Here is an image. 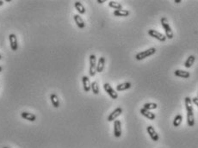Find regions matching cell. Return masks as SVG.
Instances as JSON below:
<instances>
[{
	"label": "cell",
	"mask_w": 198,
	"mask_h": 148,
	"mask_svg": "<svg viewBox=\"0 0 198 148\" xmlns=\"http://www.w3.org/2000/svg\"><path fill=\"white\" fill-rule=\"evenodd\" d=\"M160 23H161V25H162L163 29L165 32V36L166 38L168 39H172L174 37V35H173V31L171 30L170 24H169L168 19L165 17H163L160 19Z\"/></svg>",
	"instance_id": "1"
},
{
	"label": "cell",
	"mask_w": 198,
	"mask_h": 148,
	"mask_svg": "<svg viewBox=\"0 0 198 148\" xmlns=\"http://www.w3.org/2000/svg\"><path fill=\"white\" fill-rule=\"evenodd\" d=\"M156 53V49L154 48H149L147 50H145V51H142L140 53H138L136 55H135V59L137 60H142V59H146V58H148L152 56V54Z\"/></svg>",
	"instance_id": "2"
},
{
	"label": "cell",
	"mask_w": 198,
	"mask_h": 148,
	"mask_svg": "<svg viewBox=\"0 0 198 148\" xmlns=\"http://www.w3.org/2000/svg\"><path fill=\"white\" fill-rule=\"evenodd\" d=\"M96 73V58L95 54L90 55V68H89V74L90 77H94Z\"/></svg>",
	"instance_id": "3"
},
{
	"label": "cell",
	"mask_w": 198,
	"mask_h": 148,
	"mask_svg": "<svg viewBox=\"0 0 198 148\" xmlns=\"http://www.w3.org/2000/svg\"><path fill=\"white\" fill-rule=\"evenodd\" d=\"M148 35L152 37H153L154 39L156 40H159V42H165L167 38L165 35H163L162 33L157 31V30H148Z\"/></svg>",
	"instance_id": "4"
},
{
	"label": "cell",
	"mask_w": 198,
	"mask_h": 148,
	"mask_svg": "<svg viewBox=\"0 0 198 148\" xmlns=\"http://www.w3.org/2000/svg\"><path fill=\"white\" fill-rule=\"evenodd\" d=\"M103 89H104V90L107 92V94H108L112 99H117V98H118L117 92H115V90L111 87V85L108 83H105L103 84Z\"/></svg>",
	"instance_id": "5"
},
{
	"label": "cell",
	"mask_w": 198,
	"mask_h": 148,
	"mask_svg": "<svg viewBox=\"0 0 198 148\" xmlns=\"http://www.w3.org/2000/svg\"><path fill=\"white\" fill-rule=\"evenodd\" d=\"M122 109L121 108V107H118V108H116L115 109L114 111H112V113H110V115L108 116V121H115V119L117 118L118 116H120L121 115V113H122Z\"/></svg>",
	"instance_id": "6"
},
{
	"label": "cell",
	"mask_w": 198,
	"mask_h": 148,
	"mask_svg": "<svg viewBox=\"0 0 198 148\" xmlns=\"http://www.w3.org/2000/svg\"><path fill=\"white\" fill-rule=\"evenodd\" d=\"M114 135L115 138L121 136V122L119 120H115L114 121Z\"/></svg>",
	"instance_id": "7"
},
{
	"label": "cell",
	"mask_w": 198,
	"mask_h": 148,
	"mask_svg": "<svg viewBox=\"0 0 198 148\" xmlns=\"http://www.w3.org/2000/svg\"><path fill=\"white\" fill-rule=\"evenodd\" d=\"M146 131H147V134H149L150 138L153 141H158V140H159V134H157L156 130L154 129L153 127L148 126V127L146 128Z\"/></svg>",
	"instance_id": "8"
},
{
	"label": "cell",
	"mask_w": 198,
	"mask_h": 148,
	"mask_svg": "<svg viewBox=\"0 0 198 148\" xmlns=\"http://www.w3.org/2000/svg\"><path fill=\"white\" fill-rule=\"evenodd\" d=\"M9 40H10V44H11V48L12 51H17L18 49V43H17V38L15 34H11L9 36Z\"/></svg>",
	"instance_id": "9"
},
{
	"label": "cell",
	"mask_w": 198,
	"mask_h": 148,
	"mask_svg": "<svg viewBox=\"0 0 198 148\" xmlns=\"http://www.w3.org/2000/svg\"><path fill=\"white\" fill-rule=\"evenodd\" d=\"M82 82H83V87L85 92H89L91 90V83L90 81V78L87 76H84L82 77Z\"/></svg>",
	"instance_id": "10"
},
{
	"label": "cell",
	"mask_w": 198,
	"mask_h": 148,
	"mask_svg": "<svg viewBox=\"0 0 198 148\" xmlns=\"http://www.w3.org/2000/svg\"><path fill=\"white\" fill-rule=\"evenodd\" d=\"M140 114H141L143 116H145L146 118H147L148 120H151V121H153V120H155V118H156V115H155L153 113H152L151 111H149V110H146V109H145L143 108L140 109Z\"/></svg>",
	"instance_id": "11"
},
{
	"label": "cell",
	"mask_w": 198,
	"mask_h": 148,
	"mask_svg": "<svg viewBox=\"0 0 198 148\" xmlns=\"http://www.w3.org/2000/svg\"><path fill=\"white\" fill-rule=\"evenodd\" d=\"M73 19H74V22L76 23L77 24V26H78L79 29H84V27H85V24H84V20H83V18L81 17L79 15H74L73 16Z\"/></svg>",
	"instance_id": "12"
},
{
	"label": "cell",
	"mask_w": 198,
	"mask_h": 148,
	"mask_svg": "<svg viewBox=\"0 0 198 148\" xmlns=\"http://www.w3.org/2000/svg\"><path fill=\"white\" fill-rule=\"evenodd\" d=\"M104 65H105V58L102 56L100 57L98 61H97V64H96V72H102L104 69Z\"/></svg>",
	"instance_id": "13"
},
{
	"label": "cell",
	"mask_w": 198,
	"mask_h": 148,
	"mask_svg": "<svg viewBox=\"0 0 198 148\" xmlns=\"http://www.w3.org/2000/svg\"><path fill=\"white\" fill-rule=\"evenodd\" d=\"M114 16L115 17H128L130 12L127 10H116L114 11Z\"/></svg>",
	"instance_id": "14"
},
{
	"label": "cell",
	"mask_w": 198,
	"mask_h": 148,
	"mask_svg": "<svg viewBox=\"0 0 198 148\" xmlns=\"http://www.w3.org/2000/svg\"><path fill=\"white\" fill-rule=\"evenodd\" d=\"M21 116H22V118L25 119L29 121H35L36 120V116L32 113L22 112L21 113Z\"/></svg>",
	"instance_id": "15"
},
{
	"label": "cell",
	"mask_w": 198,
	"mask_h": 148,
	"mask_svg": "<svg viewBox=\"0 0 198 148\" xmlns=\"http://www.w3.org/2000/svg\"><path fill=\"white\" fill-rule=\"evenodd\" d=\"M132 86V83L130 82H126V83H122L116 85V90L117 91H123V90H126L131 88Z\"/></svg>",
	"instance_id": "16"
},
{
	"label": "cell",
	"mask_w": 198,
	"mask_h": 148,
	"mask_svg": "<svg viewBox=\"0 0 198 148\" xmlns=\"http://www.w3.org/2000/svg\"><path fill=\"white\" fill-rule=\"evenodd\" d=\"M184 102H185V108H186L187 112H194L191 98L189 97V96H186V97L184 98Z\"/></svg>",
	"instance_id": "17"
},
{
	"label": "cell",
	"mask_w": 198,
	"mask_h": 148,
	"mask_svg": "<svg viewBox=\"0 0 198 148\" xmlns=\"http://www.w3.org/2000/svg\"><path fill=\"white\" fill-rule=\"evenodd\" d=\"M175 76L179 77H183V78H188L190 76V73L189 71H184V70H176L174 72Z\"/></svg>",
	"instance_id": "18"
},
{
	"label": "cell",
	"mask_w": 198,
	"mask_h": 148,
	"mask_svg": "<svg viewBox=\"0 0 198 148\" xmlns=\"http://www.w3.org/2000/svg\"><path fill=\"white\" fill-rule=\"evenodd\" d=\"M50 100H51V102H52V104H53V106L54 108H59L60 107V100H59V97H58V96L56 95V94H51L50 95Z\"/></svg>",
	"instance_id": "19"
},
{
	"label": "cell",
	"mask_w": 198,
	"mask_h": 148,
	"mask_svg": "<svg viewBox=\"0 0 198 148\" xmlns=\"http://www.w3.org/2000/svg\"><path fill=\"white\" fill-rule=\"evenodd\" d=\"M187 123L189 127H194L195 125V116L193 112H187Z\"/></svg>",
	"instance_id": "20"
},
{
	"label": "cell",
	"mask_w": 198,
	"mask_h": 148,
	"mask_svg": "<svg viewBox=\"0 0 198 148\" xmlns=\"http://www.w3.org/2000/svg\"><path fill=\"white\" fill-rule=\"evenodd\" d=\"M74 7H75V9L78 11L79 14L83 15V14L85 13V8H84V6L83 5V4H82L81 2H79V1L75 2V3H74Z\"/></svg>",
	"instance_id": "21"
},
{
	"label": "cell",
	"mask_w": 198,
	"mask_h": 148,
	"mask_svg": "<svg viewBox=\"0 0 198 148\" xmlns=\"http://www.w3.org/2000/svg\"><path fill=\"white\" fill-rule=\"evenodd\" d=\"M195 60H196V57L194 55H190L189 58L186 59V61L184 62V66L186 68H190L194 64Z\"/></svg>",
	"instance_id": "22"
},
{
	"label": "cell",
	"mask_w": 198,
	"mask_h": 148,
	"mask_svg": "<svg viewBox=\"0 0 198 148\" xmlns=\"http://www.w3.org/2000/svg\"><path fill=\"white\" fill-rule=\"evenodd\" d=\"M158 108V104L155 102H147V103H145L143 105V109H146V110H152V109H156Z\"/></svg>",
	"instance_id": "23"
},
{
	"label": "cell",
	"mask_w": 198,
	"mask_h": 148,
	"mask_svg": "<svg viewBox=\"0 0 198 148\" xmlns=\"http://www.w3.org/2000/svg\"><path fill=\"white\" fill-rule=\"evenodd\" d=\"M182 121H183V116H182V115H177L175 116L174 120H173V126H174L175 128H178V127L180 126Z\"/></svg>",
	"instance_id": "24"
},
{
	"label": "cell",
	"mask_w": 198,
	"mask_h": 148,
	"mask_svg": "<svg viewBox=\"0 0 198 148\" xmlns=\"http://www.w3.org/2000/svg\"><path fill=\"white\" fill-rule=\"evenodd\" d=\"M108 6H109L110 8L115 9V11H116V10H122V5H121L120 3L115 2V1H110V2L108 3Z\"/></svg>",
	"instance_id": "25"
},
{
	"label": "cell",
	"mask_w": 198,
	"mask_h": 148,
	"mask_svg": "<svg viewBox=\"0 0 198 148\" xmlns=\"http://www.w3.org/2000/svg\"><path fill=\"white\" fill-rule=\"evenodd\" d=\"M91 90L95 95L99 94V86H98V83L96 81H93L91 83Z\"/></svg>",
	"instance_id": "26"
},
{
	"label": "cell",
	"mask_w": 198,
	"mask_h": 148,
	"mask_svg": "<svg viewBox=\"0 0 198 148\" xmlns=\"http://www.w3.org/2000/svg\"><path fill=\"white\" fill-rule=\"evenodd\" d=\"M191 100H192V102H194V103L198 107V97H194Z\"/></svg>",
	"instance_id": "27"
},
{
	"label": "cell",
	"mask_w": 198,
	"mask_h": 148,
	"mask_svg": "<svg viewBox=\"0 0 198 148\" xmlns=\"http://www.w3.org/2000/svg\"><path fill=\"white\" fill-rule=\"evenodd\" d=\"M104 2H105V0H97V3H99V4H102Z\"/></svg>",
	"instance_id": "28"
},
{
	"label": "cell",
	"mask_w": 198,
	"mask_h": 148,
	"mask_svg": "<svg viewBox=\"0 0 198 148\" xmlns=\"http://www.w3.org/2000/svg\"><path fill=\"white\" fill-rule=\"evenodd\" d=\"M174 2H175V3H177V4H179V3H181V2H182V1H181V0H175Z\"/></svg>",
	"instance_id": "29"
},
{
	"label": "cell",
	"mask_w": 198,
	"mask_h": 148,
	"mask_svg": "<svg viewBox=\"0 0 198 148\" xmlns=\"http://www.w3.org/2000/svg\"><path fill=\"white\" fill-rule=\"evenodd\" d=\"M4 3H5V2H4L3 0H0V6L3 5H4Z\"/></svg>",
	"instance_id": "30"
},
{
	"label": "cell",
	"mask_w": 198,
	"mask_h": 148,
	"mask_svg": "<svg viewBox=\"0 0 198 148\" xmlns=\"http://www.w3.org/2000/svg\"><path fill=\"white\" fill-rule=\"evenodd\" d=\"M2 70H3V68H2V66H1V65H0V72H1V71H2Z\"/></svg>",
	"instance_id": "31"
},
{
	"label": "cell",
	"mask_w": 198,
	"mask_h": 148,
	"mask_svg": "<svg viewBox=\"0 0 198 148\" xmlns=\"http://www.w3.org/2000/svg\"><path fill=\"white\" fill-rule=\"evenodd\" d=\"M3 148H10V147H7V146H5V147H3Z\"/></svg>",
	"instance_id": "32"
},
{
	"label": "cell",
	"mask_w": 198,
	"mask_h": 148,
	"mask_svg": "<svg viewBox=\"0 0 198 148\" xmlns=\"http://www.w3.org/2000/svg\"><path fill=\"white\" fill-rule=\"evenodd\" d=\"M1 58H2V56H1V55H0V59H1Z\"/></svg>",
	"instance_id": "33"
},
{
	"label": "cell",
	"mask_w": 198,
	"mask_h": 148,
	"mask_svg": "<svg viewBox=\"0 0 198 148\" xmlns=\"http://www.w3.org/2000/svg\"><path fill=\"white\" fill-rule=\"evenodd\" d=\"M197 97H198V96H197Z\"/></svg>",
	"instance_id": "34"
}]
</instances>
